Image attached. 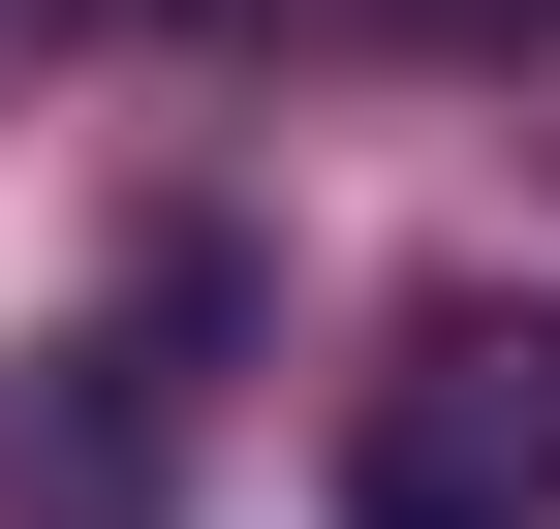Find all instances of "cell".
Returning <instances> with one entry per match:
<instances>
[{"mask_svg":"<svg viewBox=\"0 0 560 529\" xmlns=\"http://www.w3.org/2000/svg\"><path fill=\"white\" fill-rule=\"evenodd\" d=\"M342 529H560V311H405L342 405Z\"/></svg>","mask_w":560,"mask_h":529,"instance_id":"1","label":"cell"}]
</instances>
